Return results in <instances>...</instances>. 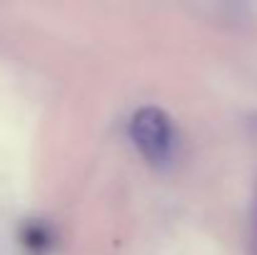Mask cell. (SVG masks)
Masks as SVG:
<instances>
[{
	"instance_id": "cell-1",
	"label": "cell",
	"mask_w": 257,
	"mask_h": 255,
	"mask_svg": "<svg viewBox=\"0 0 257 255\" xmlns=\"http://www.w3.org/2000/svg\"><path fill=\"white\" fill-rule=\"evenodd\" d=\"M130 140L153 168H168L175 160L177 135L170 115L158 105H143L130 118Z\"/></svg>"
},
{
	"instance_id": "cell-2",
	"label": "cell",
	"mask_w": 257,
	"mask_h": 255,
	"mask_svg": "<svg viewBox=\"0 0 257 255\" xmlns=\"http://www.w3.org/2000/svg\"><path fill=\"white\" fill-rule=\"evenodd\" d=\"M252 248L257 255V200H255V210H252Z\"/></svg>"
}]
</instances>
